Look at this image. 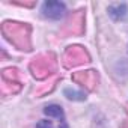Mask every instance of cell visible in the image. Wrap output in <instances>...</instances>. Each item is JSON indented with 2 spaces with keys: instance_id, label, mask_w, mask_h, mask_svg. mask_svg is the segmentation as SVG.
<instances>
[{
  "instance_id": "obj_1",
  "label": "cell",
  "mask_w": 128,
  "mask_h": 128,
  "mask_svg": "<svg viewBox=\"0 0 128 128\" xmlns=\"http://www.w3.org/2000/svg\"><path fill=\"white\" fill-rule=\"evenodd\" d=\"M41 12L48 20H60L66 12V6L62 2H45L42 5Z\"/></svg>"
},
{
  "instance_id": "obj_2",
  "label": "cell",
  "mask_w": 128,
  "mask_h": 128,
  "mask_svg": "<svg viewBox=\"0 0 128 128\" xmlns=\"http://www.w3.org/2000/svg\"><path fill=\"white\" fill-rule=\"evenodd\" d=\"M126 14H128V9H126V5L125 3H116V5L108 6V15L114 21L125 20L126 18Z\"/></svg>"
},
{
  "instance_id": "obj_3",
  "label": "cell",
  "mask_w": 128,
  "mask_h": 128,
  "mask_svg": "<svg viewBox=\"0 0 128 128\" xmlns=\"http://www.w3.org/2000/svg\"><path fill=\"white\" fill-rule=\"evenodd\" d=\"M44 113H45L48 118H56L57 120H63V119H65V113H63L62 107H60V106H56V104L47 106V107L44 108Z\"/></svg>"
}]
</instances>
